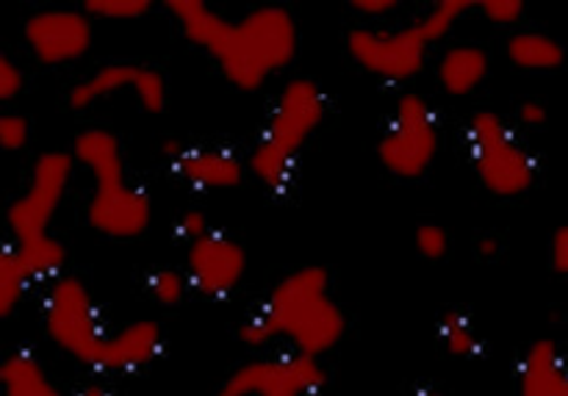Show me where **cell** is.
Returning a JSON list of instances; mask_svg holds the SVG:
<instances>
[{
	"label": "cell",
	"instance_id": "obj_1",
	"mask_svg": "<svg viewBox=\"0 0 568 396\" xmlns=\"http://www.w3.org/2000/svg\"><path fill=\"white\" fill-rule=\"evenodd\" d=\"M166 11L189 44L209 53L239 92H258L297 55V22L283 6H258L242 20H227L203 0H170Z\"/></svg>",
	"mask_w": 568,
	"mask_h": 396
},
{
	"label": "cell",
	"instance_id": "obj_2",
	"mask_svg": "<svg viewBox=\"0 0 568 396\" xmlns=\"http://www.w3.org/2000/svg\"><path fill=\"white\" fill-rule=\"evenodd\" d=\"M44 331L50 342L94 372L128 375L159 355V322L136 319L109 333L92 294L78 277L61 275L50 283L44 297Z\"/></svg>",
	"mask_w": 568,
	"mask_h": 396
},
{
	"label": "cell",
	"instance_id": "obj_3",
	"mask_svg": "<svg viewBox=\"0 0 568 396\" xmlns=\"http://www.w3.org/2000/svg\"><path fill=\"white\" fill-rule=\"evenodd\" d=\"M347 331L342 308L331 297V275L322 266H300L275 283L261 308L239 327L247 347L286 342L292 353L316 358L331 353Z\"/></svg>",
	"mask_w": 568,
	"mask_h": 396
},
{
	"label": "cell",
	"instance_id": "obj_4",
	"mask_svg": "<svg viewBox=\"0 0 568 396\" xmlns=\"http://www.w3.org/2000/svg\"><path fill=\"white\" fill-rule=\"evenodd\" d=\"M75 164L92 172V197L87 203V222L105 238H139L153 222V200L139 186H128L125 155L116 133L89 128L72 142Z\"/></svg>",
	"mask_w": 568,
	"mask_h": 396
},
{
	"label": "cell",
	"instance_id": "obj_5",
	"mask_svg": "<svg viewBox=\"0 0 568 396\" xmlns=\"http://www.w3.org/2000/svg\"><path fill=\"white\" fill-rule=\"evenodd\" d=\"M327 114V94L311 78H294L277 94L258 142L247 159V172L270 192H283L288 186L294 164L305 144L320 131Z\"/></svg>",
	"mask_w": 568,
	"mask_h": 396
},
{
	"label": "cell",
	"instance_id": "obj_6",
	"mask_svg": "<svg viewBox=\"0 0 568 396\" xmlns=\"http://www.w3.org/2000/svg\"><path fill=\"white\" fill-rule=\"evenodd\" d=\"M471 170L497 197H519L536 181V161L497 111H477L466 125Z\"/></svg>",
	"mask_w": 568,
	"mask_h": 396
},
{
	"label": "cell",
	"instance_id": "obj_7",
	"mask_svg": "<svg viewBox=\"0 0 568 396\" xmlns=\"http://www.w3.org/2000/svg\"><path fill=\"white\" fill-rule=\"evenodd\" d=\"M442 144L438 114L419 92H403L394 103L392 122L377 142V161L388 175L416 181L433 166Z\"/></svg>",
	"mask_w": 568,
	"mask_h": 396
},
{
	"label": "cell",
	"instance_id": "obj_8",
	"mask_svg": "<svg viewBox=\"0 0 568 396\" xmlns=\"http://www.w3.org/2000/svg\"><path fill=\"white\" fill-rule=\"evenodd\" d=\"M430 37L422 22L408 26H361L347 33V50L355 64L386 83H408L425 70L430 55Z\"/></svg>",
	"mask_w": 568,
	"mask_h": 396
},
{
	"label": "cell",
	"instance_id": "obj_9",
	"mask_svg": "<svg viewBox=\"0 0 568 396\" xmlns=\"http://www.w3.org/2000/svg\"><path fill=\"white\" fill-rule=\"evenodd\" d=\"M72 172H75L72 153L48 150V153L37 155L26 192L6 211V222H9L14 244L50 236V225H53L55 214L67 197V189L72 183Z\"/></svg>",
	"mask_w": 568,
	"mask_h": 396
},
{
	"label": "cell",
	"instance_id": "obj_10",
	"mask_svg": "<svg viewBox=\"0 0 568 396\" xmlns=\"http://www.w3.org/2000/svg\"><path fill=\"white\" fill-rule=\"evenodd\" d=\"M322 386V361L288 349L236 366L216 396H314Z\"/></svg>",
	"mask_w": 568,
	"mask_h": 396
},
{
	"label": "cell",
	"instance_id": "obj_11",
	"mask_svg": "<svg viewBox=\"0 0 568 396\" xmlns=\"http://www.w3.org/2000/svg\"><path fill=\"white\" fill-rule=\"evenodd\" d=\"M22 39L39 64H72L92 48V17L83 9H42L28 17Z\"/></svg>",
	"mask_w": 568,
	"mask_h": 396
},
{
	"label": "cell",
	"instance_id": "obj_12",
	"mask_svg": "<svg viewBox=\"0 0 568 396\" xmlns=\"http://www.w3.org/2000/svg\"><path fill=\"white\" fill-rule=\"evenodd\" d=\"M247 275V253L239 242L220 231L205 233L203 238L189 244L186 277L189 286L211 299H222Z\"/></svg>",
	"mask_w": 568,
	"mask_h": 396
},
{
	"label": "cell",
	"instance_id": "obj_13",
	"mask_svg": "<svg viewBox=\"0 0 568 396\" xmlns=\"http://www.w3.org/2000/svg\"><path fill=\"white\" fill-rule=\"evenodd\" d=\"M164 155L172 172L200 192H227L244 181L247 164L225 148H192L170 139L164 142Z\"/></svg>",
	"mask_w": 568,
	"mask_h": 396
},
{
	"label": "cell",
	"instance_id": "obj_14",
	"mask_svg": "<svg viewBox=\"0 0 568 396\" xmlns=\"http://www.w3.org/2000/svg\"><path fill=\"white\" fill-rule=\"evenodd\" d=\"M519 396H568V366L552 338L530 344L519 369Z\"/></svg>",
	"mask_w": 568,
	"mask_h": 396
},
{
	"label": "cell",
	"instance_id": "obj_15",
	"mask_svg": "<svg viewBox=\"0 0 568 396\" xmlns=\"http://www.w3.org/2000/svg\"><path fill=\"white\" fill-rule=\"evenodd\" d=\"M488 72H491V55L469 42L449 44L436 67L438 83L449 98H469L483 87Z\"/></svg>",
	"mask_w": 568,
	"mask_h": 396
},
{
	"label": "cell",
	"instance_id": "obj_16",
	"mask_svg": "<svg viewBox=\"0 0 568 396\" xmlns=\"http://www.w3.org/2000/svg\"><path fill=\"white\" fill-rule=\"evenodd\" d=\"M144 70L148 67L131 64V61H116V64H103L92 72V75L81 78L75 87L70 89V109L87 111L92 105L103 103V100L114 98V94L133 92L136 94L139 83H142Z\"/></svg>",
	"mask_w": 568,
	"mask_h": 396
},
{
	"label": "cell",
	"instance_id": "obj_17",
	"mask_svg": "<svg viewBox=\"0 0 568 396\" xmlns=\"http://www.w3.org/2000/svg\"><path fill=\"white\" fill-rule=\"evenodd\" d=\"M0 392L3 396H64L44 366L26 349L0 358Z\"/></svg>",
	"mask_w": 568,
	"mask_h": 396
},
{
	"label": "cell",
	"instance_id": "obj_18",
	"mask_svg": "<svg viewBox=\"0 0 568 396\" xmlns=\"http://www.w3.org/2000/svg\"><path fill=\"white\" fill-rule=\"evenodd\" d=\"M505 53L514 67L525 72H549L564 67L566 48L544 31H516L505 44Z\"/></svg>",
	"mask_w": 568,
	"mask_h": 396
},
{
	"label": "cell",
	"instance_id": "obj_19",
	"mask_svg": "<svg viewBox=\"0 0 568 396\" xmlns=\"http://www.w3.org/2000/svg\"><path fill=\"white\" fill-rule=\"evenodd\" d=\"M14 255L31 283H53L64 275L67 247L59 238L44 236L37 242L14 244Z\"/></svg>",
	"mask_w": 568,
	"mask_h": 396
},
{
	"label": "cell",
	"instance_id": "obj_20",
	"mask_svg": "<svg viewBox=\"0 0 568 396\" xmlns=\"http://www.w3.org/2000/svg\"><path fill=\"white\" fill-rule=\"evenodd\" d=\"M438 338L455 358H471L480 353V338H477L475 325L464 311H447L438 322Z\"/></svg>",
	"mask_w": 568,
	"mask_h": 396
},
{
	"label": "cell",
	"instance_id": "obj_21",
	"mask_svg": "<svg viewBox=\"0 0 568 396\" xmlns=\"http://www.w3.org/2000/svg\"><path fill=\"white\" fill-rule=\"evenodd\" d=\"M28 277L17 261L14 247H0V319L11 316L22 303L28 288Z\"/></svg>",
	"mask_w": 568,
	"mask_h": 396
},
{
	"label": "cell",
	"instance_id": "obj_22",
	"mask_svg": "<svg viewBox=\"0 0 568 396\" xmlns=\"http://www.w3.org/2000/svg\"><path fill=\"white\" fill-rule=\"evenodd\" d=\"M471 9H477V3H471V0H438V3H433L430 9H427V14L422 17L419 22L422 28H425L427 37H430V42L436 44L442 42V39H447L449 33L455 31V26H458Z\"/></svg>",
	"mask_w": 568,
	"mask_h": 396
},
{
	"label": "cell",
	"instance_id": "obj_23",
	"mask_svg": "<svg viewBox=\"0 0 568 396\" xmlns=\"http://www.w3.org/2000/svg\"><path fill=\"white\" fill-rule=\"evenodd\" d=\"M81 9L92 17V22H133L148 17L153 11V3L150 0H87Z\"/></svg>",
	"mask_w": 568,
	"mask_h": 396
},
{
	"label": "cell",
	"instance_id": "obj_24",
	"mask_svg": "<svg viewBox=\"0 0 568 396\" xmlns=\"http://www.w3.org/2000/svg\"><path fill=\"white\" fill-rule=\"evenodd\" d=\"M148 292L164 308H175L183 303L189 292V277L186 272L178 270H159L148 277Z\"/></svg>",
	"mask_w": 568,
	"mask_h": 396
},
{
	"label": "cell",
	"instance_id": "obj_25",
	"mask_svg": "<svg viewBox=\"0 0 568 396\" xmlns=\"http://www.w3.org/2000/svg\"><path fill=\"white\" fill-rule=\"evenodd\" d=\"M414 244L422 258L442 261L449 253V231L444 225H438V222H425V225L416 227Z\"/></svg>",
	"mask_w": 568,
	"mask_h": 396
},
{
	"label": "cell",
	"instance_id": "obj_26",
	"mask_svg": "<svg viewBox=\"0 0 568 396\" xmlns=\"http://www.w3.org/2000/svg\"><path fill=\"white\" fill-rule=\"evenodd\" d=\"M31 139V122L17 111H0V150L20 153Z\"/></svg>",
	"mask_w": 568,
	"mask_h": 396
},
{
	"label": "cell",
	"instance_id": "obj_27",
	"mask_svg": "<svg viewBox=\"0 0 568 396\" xmlns=\"http://www.w3.org/2000/svg\"><path fill=\"white\" fill-rule=\"evenodd\" d=\"M477 11L483 14V20L491 22L497 28H510L525 17L527 6L521 0H483L477 3Z\"/></svg>",
	"mask_w": 568,
	"mask_h": 396
},
{
	"label": "cell",
	"instance_id": "obj_28",
	"mask_svg": "<svg viewBox=\"0 0 568 396\" xmlns=\"http://www.w3.org/2000/svg\"><path fill=\"white\" fill-rule=\"evenodd\" d=\"M26 87V75L20 67L3 53V17H0V103H9Z\"/></svg>",
	"mask_w": 568,
	"mask_h": 396
},
{
	"label": "cell",
	"instance_id": "obj_29",
	"mask_svg": "<svg viewBox=\"0 0 568 396\" xmlns=\"http://www.w3.org/2000/svg\"><path fill=\"white\" fill-rule=\"evenodd\" d=\"M175 227H178V233H181V236L186 238L189 244L197 242V238H203L205 233L214 231V227L209 225V216H205L203 211H197V209L183 211L181 220H178V225H175Z\"/></svg>",
	"mask_w": 568,
	"mask_h": 396
},
{
	"label": "cell",
	"instance_id": "obj_30",
	"mask_svg": "<svg viewBox=\"0 0 568 396\" xmlns=\"http://www.w3.org/2000/svg\"><path fill=\"white\" fill-rule=\"evenodd\" d=\"M549 264L558 275H568V225H560L552 233V244H549Z\"/></svg>",
	"mask_w": 568,
	"mask_h": 396
},
{
	"label": "cell",
	"instance_id": "obj_31",
	"mask_svg": "<svg viewBox=\"0 0 568 396\" xmlns=\"http://www.w3.org/2000/svg\"><path fill=\"white\" fill-rule=\"evenodd\" d=\"M353 9L369 20H386L392 11L399 9L397 0H353Z\"/></svg>",
	"mask_w": 568,
	"mask_h": 396
},
{
	"label": "cell",
	"instance_id": "obj_32",
	"mask_svg": "<svg viewBox=\"0 0 568 396\" xmlns=\"http://www.w3.org/2000/svg\"><path fill=\"white\" fill-rule=\"evenodd\" d=\"M547 120H549L547 105L538 103V100H525V103L519 105V122L525 128H541Z\"/></svg>",
	"mask_w": 568,
	"mask_h": 396
},
{
	"label": "cell",
	"instance_id": "obj_33",
	"mask_svg": "<svg viewBox=\"0 0 568 396\" xmlns=\"http://www.w3.org/2000/svg\"><path fill=\"white\" fill-rule=\"evenodd\" d=\"M477 253L483 255V258H497V253H499V244H497V238H480V244H477Z\"/></svg>",
	"mask_w": 568,
	"mask_h": 396
},
{
	"label": "cell",
	"instance_id": "obj_34",
	"mask_svg": "<svg viewBox=\"0 0 568 396\" xmlns=\"http://www.w3.org/2000/svg\"><path fill=\"white\" fill-rule=\"evenodd\" d=\"M75 396H111V394L105 392L103 386H98V383H92V386H83Z\"/></svg>",
	"mask_w": 568,
	"mask_h": 396
},
{
	"label": "cell",
	"instance_id": "obj_35",
	"mask_svg": "<svg viewBox=\"0 0 568 396\" xmlns=\"http://www.w3.org/2000/svg\"><path fill=\"white\" fill-rule=\"evenodd\" d=\"M414 396H438V394H414Z\"/></svg>",
	"mask_w": 568,
	"mask_h": 396
}]
</instances>
